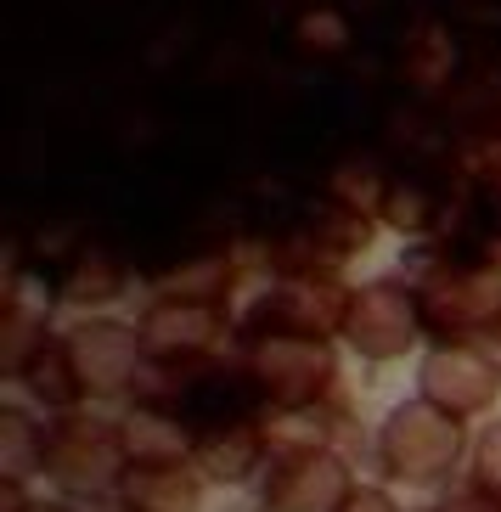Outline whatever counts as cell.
Segmentation results:
<instances>
[{
	"mask_svg": "<svg viewBox=\"0 0 501 512\" xmlns=\"http://www.w3.org/2000/svg\"><path fill=\"white\" fill-rule=\"evenodd\" d=\"M411 299L417 321L434 349L445 344H473V338H496L501 327V287L490 271H473L462 259L445 254H411Z\"/></svg>",
	"mask_w": 501,
	"mask_h": 512,
	"instance_id": "6da1fadb",
	"label": "cell"
},
{
	"mask_svg": "<svg viewBox=\"0 0 501 512\" xmlns=\"http://www.w3.org/2000/svg\"><path fill=\"white\" fill-rule=\"evenodd\" d=\"M372 456L400 484H440L462 467V422L428 400H406L378 428Z\"/></svg>",
	"mask_w": 501,
	"mask_h": 512,
	"instance_id": "7a4b0ae2",
	"label": "cell"
},
{
	"mask_svg": "<svg viewBox=\"0 0 501 512\" xmlns=\"http://www.w3.org/2000/svg\"><path fill=\"white\" fill-rule=\"evenodd\" d=\"M130 451H124V428L96 422L85 411H62L46 428V473L68 496H102L107 484L124 479Z\"/></svg>",
	"mask_w": 501,
	"mask_h": 512,
	"instance_id": "3957f363",
	"label": "cell"
},
{
	"mask_svg": "<svg viewBox=\"0 0 501 512\" xmlns=\"http://www.w3.org/2000/svg\"><path fill=\"white\" fill-rule=\"evenodd\" d=\"M333 349L316 338H282V332H248V383L276 406H316L333 389Z\"/></svg>",
	"mask_w": 501,
	"mask_h": 512,
	"instance_id": "277c9868",
	"label": "cell"
},
{
	"mask_svg": "<svg viewBox=\"0 0 501 512\" xmlns=\"http://www.w3.org/2000/svg\"><path fill=\"white\" fill-rule=\"evenodd\" d=\"M136 332H141V355H147L158 372H192V366H203V355L220 344L226 316H220V304H209V299L164 293V299L141 316Z\"/></svg>",
	"mask_w": 501,
	"mask_h": 512,
	"instance_id": "5b68a950",
	"label": "cell"
},
{
	"mask_svg": "<svg viewBox=\"0 0 501 512\" xmlns=\"http://www.w3.org/2000/svg\"><path fill=\"white\" fill-rule=\"evenodd\" d=\"M350 496V467L327 445H293L265 467V507L271 512H344Z\"/></svg>",
	"mask_w": 501,
	"mask_h": 512,
	"instance_id": "8992f818",
	"label": "cell"
},
{
	"mask_svg": "<svg viewBox=\"0 0 501 512\" xmlns=\"http://www.w3.org/2000/svg\"><path fill=\"white\" fill-rule=\"evenodd\" d=\"M68 361H74L79 394L85 400H119L141 383V332L119 327V321H79L74 332H62Z\"/></svg>",
	"mask_w": 501,
	"mask_h": 512,
	"instance_id": "52a82bcc",
	"label": "cell"
},
{
	"mask_svg": "<svg viewBox=\"0 0 501 512\" xmlns=\"http://www.w3.org/2000/svg\"><path fill=\"white\" fill-rule=\"evenodd\" d=\"M344 332H350V344L361 349L366 361H395L417 344V299H411V287L395 282V276H383V282H366L350 293V316H344Z\"/></svg>",
	"mask_w": 501,
	"mask_h": 512,
	"instance_id": "ba28073f",
	"label": "cell"
},
{
	"mask_svg": "<svg viewBox=\"0 0 501 512\" xmlns=\"http://www.w3.org/2000/svg\"><path fill=\"white\" fill-rule=\"evenodd\" d=\"M350 316V293L338 282H282L276 293H265V304L254 310V332H282V338H316L327 344Z\"/></svg>",
	"mask_w": 501,
	"mask_h": 512,
	"instance_id": "9c48e42d",
	"label": "cell"
},
{
	"mask_svg": "<svg viewBox=\"0 0 501 512\" xmlns=\"http://www.w3.org/2000/svg\"><path fill=\"white\" fill-rule=\"evenodd\" d=\"M501 389V366L490 355H479L473 344H445L428 349L423 361V400L428 406L451 411V417H473L485 411Z\"/></svg>",
	"mask_w": 501,
	"mask_h": 512,
	"instance_id": "30bf717a",
	"label": "cell"
},
{
	"mask_svg": "<svg viewBox=\"0 0 501 512\" xmlns=\"http://www.w3.org/2000/svg\"><path fill=\"white\" fill-rule=\"evenodd\" d=\"M119 501L130 512H192L198 473L192 462H130L119 479Z\"/></svg>",
	"mask_w": 501,
	"mask_h": 512,
	"instance_id": "8fae6325",
	"label": "cell"
},
{
	"mask_svg": "<svg viewBox=\"0 0 501 512\" xmlns=\"http://www.w3.org/2000/svg\"><path fill=\"white\" fill-rule=\"evenodd\" d=\"M46 467V428L23 411H6V473H40Z\"/></svg>",
	"mask_w": 501,
	"mask_h": 512,
	"instance_id": "7c38bea8",
	"label": "cell"
},
{
	"mask_svg": "<svg viewBox=\"0 0 501 512\" xmlns=\"http://www.w3.org/2000/svg\"><path fill=\"white\" fill-rule=\"evenodd\" d=\"M113 293H119V265H102L96 248H85V259L62 276V299H68V304H79V299H113Z\"/></svg>",
	"mask_w": 501,
	"mask_h": 512,
	"instance_id": "4fadbf2b",
	"label": "cell"
},
{
	"mask_svg": "<svg viewBox=\"0 0 501 512\" xmlns=\"http://www.w3.org/2000/svg\"><path fill=\"white\" fill-rule=\"evenodd\" d=\"M473 484L501 496V422H490L479 434V445H473Z\"/></svg>",
	"mask_w": 501,
	"mask_h": 512,
	"instance_id": "5bb4252c",
	"label": "cell"
},
{
	"mask_svg": "<svg viewBox=\"0 0 501 512\" xmlns=\"http://www.w3.org/2000/svg\"><path fill=\"white\" fill-rule=\"evenodd\" d=\"M434 512H501V496H490V490H479V484L468 479L462 490H445Z\"/></svg>",
	"mask_w": 501,
	"mask_h": 512,
	"instance_id": "9a60e30c",
	"label": "cell"
},
{
	"mask_svg": "<svg viewBox=\"0 0 501 512\" xmlns=\"http://www.w3.org/2000/svg\"><path fill=\"white\" fill-rule=\"evenodd\" d=\"M344 512H400V507H395L389 496H383V490H355Z\"/></svg>",
	"mask_w": 501,
	"mask_h": 512,
	"instance_id": "2e32d148",
	"label": "cell"
},
{
	"mask_svg": "<svg viewBox=\"0 0 501 512\" xmlns=\"http://www.w3.org/2000/svg\"><path fill=\"white\" fill-rule=\"evenodd\" d=\"M23 512H74V507H62V501H34V507H23Z\"/></svg>",
	"mask_w": 501,
	"mask_h": 512,
	"instance_id": "e0dca14e",
	"label": "cell"
},
{
	"mask_svg": "<svg viewBox=\"0 0 501 512\" xmlns=\"http://www.w3.org/2000/svg\"><path fill=\"white\" fill-rule=\"evenodd\" d=\"M96 512H130V507H96Z\"/></svg>",
	"mask_w": 501,
	"mask_h": 512,
	"instance_id": "ac0fdd59",
	"label": "cell"
},
{
	"mask_svg": "<svg viewBox=\"0 0 501 512\" xmlns=\"http://www.w3.org/2000/svg\"><path fill=\"white\" fill-rule=\"evenodd\" d=\"M496 349H501V327H496Z\"/></svg>",
	"mask_w": 501,
	"mask_h": 512,
	"instance_id": "d6986e66",
	"label": "cell"
}]
</instances>
